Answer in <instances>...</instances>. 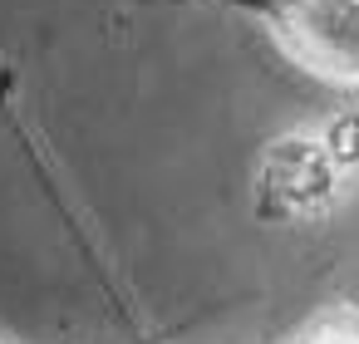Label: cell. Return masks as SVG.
<instances>
[{
    "label": "cell",
    "instance_id": "6da1fadb",
    "mask_svg": "<svg viewBox=\"0 0 359 344\" xmlns=\"http://www.w3.org/2000/svg\"><path fill=\"white\" fill-rule=\"evenodd\" d=\"M256 15L300 64L359 79V0H207Z\"/></svg>",
    "mask_w": 359,
    "mask_h": 344
},
{
    "label": "cell",
    "instance_id": "7a4b0ae2",
    "mask_svg": "<svg viewBox=\"0 0 359 344\" xmlns=\"http://www.w3.org/2000/svg\"><path fill=\"white\" fill-rule=\"evenodd\" d=\"M330 192H334V158L320 143L280 138L266 153V167H261V207H271V197H276V212H310Z\"/></svg>",
    "mask_w": 359,
    "mask_h": 344
},
{
    "label": "cell",
    "instance_id": "3957f363",
    "mask_svg": "<svg viewBox=\"0 0 359 344\" xmlns=\"http://www.w3.org/2000/svg\"><path fill=\"white\" fill-rule=\"evenodd\" d=\"M320 148H325L334 163H354V158H359V118H354V113H339V118L330 123V133L320 138Z\"/></svg>",
    "mask_w": 359,
    "mask_h": 344
}]
</instances>
